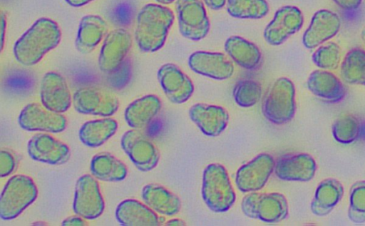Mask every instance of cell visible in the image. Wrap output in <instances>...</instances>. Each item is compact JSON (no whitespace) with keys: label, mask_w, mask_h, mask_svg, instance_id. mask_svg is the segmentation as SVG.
<instances>
[{"label":"cell","mask_w":365,"mask_h":226,"mask_svg":"<svg viewBox=\"0 0 365 226\" xmlns=\"http://www.w3.org/2000/svg\"><path fill=\"white\" fill-rule=\"evenodd\" d=\"M61 39L58 24L49 18L37 19L15 42L13 53L16 60L23 66L38 63Z\"/></svg>","instance_id":"cell-1"},{"label":"cell","mask_w":365,"mask_h":226,"mask_svg":"<svg viewBox=\"0 0 365 226\" xmlns=\"http://www.w3.org/2000/svg\"><path fill=\"white\" fill-rule=\"evenodd\" d=\"M175 19L173 11L160 4H148L138 14L135 39L143 52L153 53L165 44Z\"/></svg>","instance_id":"cell-2"},{"label":"cell","mask_w":365,"mask_h":226,"mask_svg":"<svg viewBox=\"0 0 365 226\" xmlns=\"http://www.w3.org/2000/svg\"><path fill=\"white\" fill-rule=\"evenodd\" d=\"M201 194L206 205L215 212H225L232 207L236 195L222 165L211 163L204 169Z\"/></svg>","instance_id":"cell-3"},{"label":"cell","mask_w":365,"mask_h":226,"mask_svg":"<svg viewBox=\"0 0 365 226\" xmlns=\"http://www.w3.org/2000/svg\"><path fill=\"white\" fill-rule=\"evenodd\" d=\"M38 188L26 175L17 174L5 183L0 197V217L11 220L20 215L37 198Z\"/></svg>","instance_id":"cell-4"},{"label":"cell","mask_w":365,"mask_h":226,"mask_svg":"<svg viewBox=\"0 0 365 226\" xmlns=\"http://www.w3.org/2000/svg\"><path fill=\"white\" fill-rule=\"evenodd\" d=\"M296 111L295 87L286 77L274 81L262 104L264 116L272 123L282 125L289 122Z\"/></svg>","instance_id":"cell-5"},{"label":"cell","mask_w":365,"mask_h":226,"mask_svg":"<svg viewBox=\"0 0 365 226\" xmlns=\"http://www.w3.org/2000/svg\"><path fill=\"white\" fill-rule=\"evenodd\" d=\"M241 209L245 215L250 218L272 224L280 222L289 214L286 197L277 192H250L243 197Z\"/></svg>","instance_id":"cell-6"},{"label":"cell","mask_w":365,"mask_h":226,"mask_svg":"<svg viewBox=\"0 0 365 226\" xmlns=\"http://www.w3.org/2000/svg\"><path fill=\"white\" fill-rule=\"evenodd\" d=\"M73 106L81 114L110 117L116 113L120 102L114 93L105 88L86 86L75 91Z\"/></svg>","instance_id":"cell-7"},{"label":"cell","mask_w":365,"mask_h":226,"mask_svg":"<svg viewBox=\"0 0 365 226\" xmlns=\"http://www.w3.org/2000/svg\"><path fill=\"white\" fill-rule=\"evenodd\" d=\"M178 28L190 40H202L209 33L210 24L202 0H176Z\"/></svg>","instance_id":"cell-8"},{"label":"cell","mask_w":365,"mask_h":226,"mask_svg":"<svg viewBox=\"0 0 365 226\" xmlns=\"http://www.w3.org/2000/svg\"><path fill=\"white\" fill-rule=\"evenodd\" d=\"M105 202L97 179L92 175L85 174L76 183L73 210L86 220H94L103 212Z\"/></svg>","instance_id":"cell-9"},{"label":"cell","mask_w":365,"mask_h":226,"mask_svg":"<svg viewBox=\"0 0 365 226\" xmlns=\"http://www.w3.org/2000/svg\"><path fill=\"white\" fill-rule=\"evenodd\" d=\"M120 145L130 161L142 172L152 170L159 163L160 155L158 148L138 129L125 132Z\"/></svg>","instance_id":"cell-10"},{"label":"cell","mask_w":365,"mask_h":226,"mask_svg":"<svg viewBox=\"0 0 365 226\" xmlns=\"http://www.w3.org/2000/svg\"><path fill=\"white\" fill-rule=\"evenodd\" d=\"M20 127L27 131L58 133L67 125V119L62 114L51 111L42 104L31 103L25 106L18 117Z\"/></svg>","instance_id":"cell-11"},{"label":"cell","mask_w":365,"mask_h":226,"mask_svg":"<svg viewBox=\"0 0 365 226\" xmlns=\"http://www.w3.org/2000/svg\"><path fill=\"white\" fill-rule=\"evenodd\" d=\"M132 36L123 28L113 29L104 38L98 64L100 70L111 73L118 70L132 46Z\"/></svg>","instance_id":"cell-12"},{"label":"cell","mask_w":365,"mask_h":226,"mask_svg":"<svg viewBox=\"0 0 365 226\" xmlns=\"http://www.w3.org/2000/svg\"><path fill=\"white\" fill-rule=\"evenodd\" d=\"M275 160L261 153L242 165L235 174V184L242 192L259 191L266 185L274 170Z\"/></svg>","instance_id":"cell-13"},{"label":"cell","mask_w":365,"mask_h":226,"mask_svg":"<svg viewBox=\"0 0 365 226\" xmlns=\"http://www.w3.org/2000/svg\"><path fill=\"white\" fill-rule=\"evenodd\" d=\"M303 24L304 16L298 7L284 6L276 11L273 19L266 26L264 38L269 45L279 46L299 31Z\"/></svg>","instance_id":"cell-14"},{"label":"cell","mask_w":365,"mask_h":226,"mask_svg":"<svg viewBox=\"0 0 365 226\" xmlns=\"http://www.w3.org/2000/svg\"><path fill=\"white\" fill-rule=\"evenodd\" d=\"M41 104L47 109L59 113L67 111L73 103L66 78L54 71L46 73L40 83Z\"/></svg>","instance_id":"cell-15"},{"label":"cell","mask_w":365,"mask_h":226,"mask_svg":"<svg viewBox=\"0 0 365 226\" xmlns=\"http://www.w3.org/2000/svg\"><path fill=\"white\" fill-rule=\"evenodd\" d=\"M157 77L164 93L175 104L186 102L194 92L192 80L174 63H168L161 66Z\"/></svg>","instance_id":"cell-16"},{"label":"cell","mask_w":365,"mask_h":226,"mask_svg":"<svg viewBox=\"0 0 365 226\" xmlns=\"http://www.w3.org/2000/svg\"><path fill=\"white\" fill-rule=\"evenodd\" d=\"M29 155L38 162L62 165L68 162L71 150L68 145L48 133H36L27 143Z\"/></svg>","instance_id":"cell-17"},{"label":"cell","mask_w":365,"mask_h":226,"mask_svg":"<svg viewBox=\"0 0 365 226\" xmlns=\"http://www.w3.org/2000/svg\"><path fill=\"white\" fill-rule=\"evenodd\" d=\"M188 66L195 73L215 80L222 81L234 73V65L221 52L197 51L188 58Z\"/></svg>","instance_id":"cell-18"},{"label":"cell","mask_w":365,"mask_h":226,"mask_svg":"<svg viewBox=\"0 0 365 226\" xmlns=\"http://www.w3.org/2000/svg\"><path fill=\"white\" fill-rule=\"evenodd\" d=\"M339 16L329 9H320L312 17L302 36V43L309 49L317 48L337 34L341 27Z\"/></svg>","instance_id":"cell-19"},{"label":"cell","mask_w":365,"mask_h":226,"mask_svg":"<svg viewBox=\"0 0 365 226\" xmlns=\"http://www.w3.org/2000/svg\"><path fill=\"white\" fill-rule=\"evenodd\" d=\"M317 170L314 158L308 153L285 155L275 161L274 173L280 180L307 182Z\"/></svg>","instance_id":"cell-20"},{"label":"cell","mask_w":365,"mask_h":226,"mask_svg":"<svg viewBox=\"0 0 365 226\" xmlns=\"http://www.w3.org/2000/svg\"><path fill=\"white\" fill-rule=\"evenodd\" d=\"M189 116L201 132L209 137L220 135L226 129L230 118L225 108L202 103L191 106Z\"/></svg>","instance_id":"cell-21"},{"label":"cell","mask_w":365,"mask_h":226,"mask_svg":"<svg viewBox=\"0 0 365 226\" xmlns=\"http://www.w3.org/2000/svg\"><path fill=\"white\" fill-rule=\"evenodd\" d=\"M115 217L123 226H158L164 221L146 204L135 199L121 201L115 208Z\"/></svg>","instance_id":"cell-22"},{"label":"cell","mask_w":365,"mask_h":226,"mask_svg":"<svg viewBox=\"0 0 365 226\" xmlns=\"http://www.w3.org/2000/svg\"><path fill=\"white\" fill-rule=\"evenodd\" d=\"M307 86L312 94L328 103H338L346 95V88L341 80L327 70L312 71L307 78Z\"/></svg>","instance_id":"cell-23"},{"label":"cell","mask_w":365,"mask_h":226,"mask_svg":"<svg viewBox=\"0 0 365 226\" xmlns=\"http://www.w3.org/2000/svg\"><path fill=\"white\" fill-rule=\"evenodd\" d=\"M108 25L98 15L88 14L80 21L75 46L78 51L86 54L93 51L106 37Z\"/></svg>","instance_id":"cell-24"},{"label":"cell","mask_w":365,"mask_h":226,"mask_svg":"<svg viewBox=\"0 0 365 226\" xmlns=\"http://www.w3.org/2000/svg\"><path fill=\"white\" fill-rule=\"evenodd\" d=\"M161 108V101L157 96L145 95L135 99L126 107L124 119L133 129L143 128L158 115Z\"/></svg>","instance_id":"cell-25"},{"label":"cell","mask_w":365,"mask_h":226,"mask_svg":"<svg viewBox=\"0 0 365 226\" xmlns=\"http://www.w3.org/2000/svg\"><path fill=\"white\" fill-rule=\"evenodd\" d=\"M141 197L145 204L155 212L163 215L173 216L178 214L181 208L180 197L158 184L145 185L142 189Z\"/></svg>","instance_id":"cell-26"},{"label":"cell","mask_w":365,"mask_h":226,"mask_svg":"<svg viewBox=\"0 0 365 226\" xmlns=\"http://www.w3.org/2000/svg\"><path fill=\"white\" fill-rule=\"evenodd\" d=\"M225 51L238 66L247 70L258 68L262 61L259 48L240 36H231L225 42Z\"/></svg>","instance_id":"cell-27"},{"label":"cell","mask_w":365,"mask_h":226,"mask_svg":"<svg viewBox=\"0 0 365 226\" xmlns=\"http://www.w3.org/2000/svg\"><path fill=\"white\" fill-rule=\"evenodd\" d=\"M344 195L342 184L334 178L323 180L317 185L311 202L312 213L318 217L329 214L341 200Z\"/></svg>","instance_id":"cell-28"},{"label":"cell","mask_w":365,"mask_h":226,"mask_svg":"<svg viewBox=\"0 0 365 226\" xmlns=\"http://www.w3.org/2000/svg\"><path fill=\"white\" fill-rule=\"evenodd\" d=\"M116 120L109 117L88 120L79 129L78 137L81 143L90 148L103 145L118 130Z\"/></svg>","instance_id":"cell-29"},{"label":"cell","mask_w":365,"mask_h":226,"mask_svg":"<svg viewBox=\"0 0 365 226\" xmlns=\"http://www.w3.org/2000/svg\"><path fill=\"white\" fill-rule=\"evenodd\" d=\"M91 175L97 180L106 182H119L128 174L126 165L108 152L95 155L90 164Z\"/></svg>","instance_id":"cell-30"},{"label":"cell","mask_w":365,"mask_h":226,"mask_svg":"<svg viewBox=\"0 0 365 226\" xmlns=\"http://www.w3.org/2000/svg\"><path fill=\"white\" fill-rule=\"evenodd\" d=\"M334 138L341 144H351L365 139V120L352 114L339 117L333 123Z\"/></svg>","instance_id":"cell-31"},{"label":"cell","mask_w":365,"mask_h":226,"mask_svg":"<svg viewBox=\"0 0 365 226\" xmlns=\"http://www.w3.org/2000/svg\"><path fill=\"white\" fill-rule=\"evenodd\" d=\"M340 75L347 83L365 86V51L359 47L349 50L341 63Z\"/></svg>","instance_id":"cell-32"},{"label":"cell","mask_w":365,"mask_h":226,"mask_svg":"<svg viewBox=\"0 0 365 226\" xmlns=\"http://www.w3.org/2000/svg\"><path fill=\"white\" fill-rule=\"evenodd\" d=\"M226 9L232 17L242 19H259L269 12L266 0H227Z\"/></svg>","instance_id":"cell-33"},{"label":"cell","mask_w":365,"mask_h":226,"mask_svg":"<svg viewBox=\"0 0 365 226\" xmlns=\"http://www.w3.org/2000/svg\"><path fill=\"white\" fill-rule=\"evenodd\" d=\"M235 103L240 107L249 108L255 105L262 96V87L259 82L252 79L239 81L232 91Z\"/></svg>","instance_id":"cell-34"},{"label":"cell","mask_w":365,"mask_h":226,"mask_svg":"<svg viewBox=\"0 0 365 226\" xmlns=\"http://www.w3.org/2000/svg\"><path fill=\"white\" fill-rule=\"evenodd\" d=\"M348 217L356 224L365 222V180L354 183L350 188Z\"/></svg>","instance_id":"cell-35"},{"label":"cell","mask_w":365,"mask_h":226,"mask_svg":"<svg viewBox=\"0 0 365 226\" xmlns=\"http://www.w3.org/2000/svg\"><path fill=\"white\" fill-rule=\"evenodd\" d=\"M314 63L323 70H335L341 61V48L339 46L330 41L320 45L312 56Z\"/></svg>","instance_id":"cell-36"},{"label":"cell","mask_w":365,"mask_h":226,"mask_svg":"<svg viewBox=\"0 0 365 226\" xmlns=\"http://www.w3.org/2000/svg\"><path fill=\"white\" fill-rule=\"evenodd\" d=\"M16 168V160L9 151H0V177L5 178L11 175Z\"/></svg>","instance_id":"cell-37"},{"label":"cell","mask_w":365,"mask_h":226,"mask_svg":"<svg viewBox=\"0 0 365 226\" xmlns=\"http://www.w3.org/2000/svg\"><path fill=\"white\" fill-rule=\"evenodd\" d=\"M340 8L346 11H354L357 9L362 0H332Z\"/></svg>","instance_id":"cell-38"},{"label":"cell","mask_w":365,"mask_h":226,"mask_svg":"<svg viewBox=\"0 0 365 226\" xmlns=\"http://www.w3.org/2000/svg\"><path fill=\"white\" fill-rule=\"evenodd\" d=\"M86 219L83 218L79 215L70 216L61 222V225L63 226H83L87 225L85 221Z\"/></svg>","instance_id":"cell-39"},{"label":"cell","mask_w":365,"mask_h":226,"mask_svg":"<svg viewBox=\"0 0 365 226\" xmlns=\"http://www.w3.org/2000/svg\"><path fill=\"white\" fill-rule=\"evenodd\" d=\"M6 28V16L2 12L1 14V21H0V48H1V51L3 50V48H4Z\"/></svg>","instance_id":"cell-40"},{"label":"cell","mask_w":365,"mask_h":226,"mask_svg":"<svg viewBox=\"0 0 365 226\" xmlns=\"http://www.w3.org/2000/svg\"><path fill=\"white\" fill-rule=\"evenodd\" d=\"M202 1L210 9L219 10L224 7L227 0H202Z\"/></svg>","instance_id":"cell-41"},{"label":"cell","mask_w":365,"mask_h":226,"mask_svg":"<svg viewBox=\"0 0 365 226\" xmlns=\"http://www.w3.org/2000/svg\"><path fill=\"white\" fill-rule=\"evenodd\" d=\"M70 6L73 7L83 6L94 0H65Z\"/></svg>","instance_id":"cell-42"},{"label":"cell","mask_w":365,"mask_h":226,"mask_svg":"<svg viewBox=\"0 0 365 226\" xmlns=\"http://www.w3.org/2000/svg\"><path fill=\"white\" fill-rule=\"evenodd\" d=\"M165 225H170V226H173V225L180 226V225H185V222L180 219L174 218V219H171V220L167 221Z\"/></svg>","instance_id":"cell-43"},{"label":"cell","mask_w":365,"mask_h":226,"mask_svg":"<svg viewBox=\"0 0 365 226\" xmlns=\"http://www.w3.org/2000/svg\"><path fill=\"white\" fill-rule=\"evenodd\" d=\"M158 4H162V5H167V4H172L173 2H174L175 0H155Z\"/></svg>","instance_id":"cell-44"},{"label":"cell","mask_w":365,"mask_h":226,"mask_svg":"<svg viewBox=\"0 0 365 226\" xmlns=\"http://www.w3.org/2000/svg\"><path fill=\"white\" fill-rule=\"evenodd\" d=\"M361 39L362 41L364 46L365 48V26H364V28L362 29L361 32Z\"/></svg>","instance_id":"cell-45"}]
</instances>
